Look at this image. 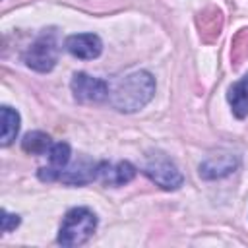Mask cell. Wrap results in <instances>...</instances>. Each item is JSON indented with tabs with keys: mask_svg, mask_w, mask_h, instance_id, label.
<instances>
[{
	"mask_svg": "<svg viewBox=\"0 0 248 248\" xmlns=\"http://www.w3.org/2000/svg\"><path fill=\"white\" fill-rule=\"evenodd\" d=\"M64 46H66V50L72 56L81 58V60H93L103 50V43H101V39L95 33H76V35H70L66 39Z\"/></svg>",
	"mask_w": 248,
	"mask_h": 248,
	"instance_id": "cell-7",
	"label": "cell"
},
{
	"mask_svg": "<svg viewBox=\"0 0 248 248\" xmlns=\"http://www.w3.org/2000/svg\"><path fill=\"white\" fill-rule=\"evenodd\" d=\"M17 225H19V217L16 213H8L6 209H2V232H10Z\"/></svg>",
	"mask_w": 248,
	"mask_h": 248,
	"instance_id": "cell-13",
	"label": "cell"
},
{
	"mask_svg": "<svg viewBox=\"0 0 248 248\" xmlns=\"http://www.w3.org/2000/svg\"><path fill=\"white\" fill-rule=\"evenodd\" d=\"M56 60H58V39L54 31H45L23 54V62L31 70L41 74L50 72L56 66Z\"/></svg>",
	"mask_w": 248,
	"mask_h": 248,
	"instance_id": "cell-4",
	"label": "cell"
},
{
	"mask_svg": "<svg viewBox=\"0 0 248 248\" xmlns=\"http://www.w3.org/2000/svg\"><path fill=\"white\" fill-rule=\"evenodd\" d=\"M0 120H2V138H0L2 141L0 143L6 147L16 140V136L19 132V114H17V110L4 105L0 108Z\"/></svg>",
	"mask_w": 248,
	"mask_h": 248,
	"instance_id": "cell-11",
	"label": "cell"
},
{
	"mask_svg": "<svg viewBox=\"0 0 248 248\" xmlns=\"http://www.w3.org/2000/svg\"><path fill=\"white\" fill-rule=\"evenodd\" d=\"M50 145V136L45 132H29L21 140V149L29 155H46Z\"/></svg>",
	"mask_w": 248,
	"mask_h": 248,
	"instance_id": "cell-12",
	"label": "cell"
},
{
	"mask_svg": "<svg viewBox=\"0 0 248 248\" xmlns=\"http://www.w3.org/2000/svg\"><path fill=\"white\" fill-rule=\"evenodd\" d=\"M136 176V167L128 161H118V163H99V172H97V180L103 182L105 186H124L128 182H132Z\"/></svg>",
	"mask_w": 248,
	"mask_h": 248,
	"instance_id": "cell-6",
	"label": "cell"
},
{
	"mask_svg": "<svg viewBox=\"0 0 248 248\" xmlns=\"http://www.w3.org/2000/svg\"><path fill=\"white\" fill-rule=\"evenodd\" d=\"M238 167V159L232 153H213L200 165V176L205 180L223 178Z\"/></svg>",
	"mask_w": 248,
	"mask_h": 248,
	"instance_id": "cell-9",
	"label": "cell"
},
{
	"mask_svg": "<svg viewBox=\"0 0 248 248\" xmlns=\"http://www.w3.org/2000/svg\"><path fill=\"white\" fill-rule=\"evenodd\" d=\"M143 174L163 190H178L184 182L178 167L161 151L149 153L145 157Z\"/></svg>",
	"mask_w": 248,
	"mask_h": 248,
	"instance_id": "cell-3",
	"label": "cell"
},
{
	"mask_svg": "<svg viewBox=\"0 0 248 248\" xmlns=\"http://www.w3.org/2000/svg\"><path fill=\"white\" fill-rule=\"evenodd\" d=\"M95 229H97V215L87 207H74L62 219L58 231V244L68 248L81 246L93 236Z\"/></svg>",
	"mask_w": 248,
	"mask_h": 248,
	"instance_id": "cell-2",
	"label": "cell"
},
{
	"mask_svg": "<svg viewBox=\"0 0 248 248\" xmlns=\"http://www.w3.org/2000/svg\"><path fill=\"white\" fill-rule=\"evenodd\" d=\"M155 95V79L149 72L138 70L118 78L108 85V103L120 112H136L143 108Z\"/></svg>",
	"mask_w": 248,
	"mask_h": 248,
	"instance_id": "cell-1",
	"label": "cell"
},
{
	"mask_svg": "<svg viewBox=\"0 0 248 248\" xmlns=\"http://www.w3.org/2000/svg\"><path fill=\"white\" fill-rule=\"evenodd\" d=\"M227 99H229L232 114L236 118H246L248 116V74L242 76L238 81H234L229 87Z\"/></svg>",
	"mask_w": 248,
	"mask_h": 248,
	"instance_id": "cell-10",
	"label": "cell"
},
{
	"mask_svg": "<svg viewBox=\"0 0 248 248\" xmlns=\"http://www.w3.org/2000/svg\"><path fill=\"white\" fill-rule=\"evenodd\" d=\"M97 172H99V163H95L87 157H81L74 165L64 167L58 174V180H62L64 184H70V186H83L87 182L97 180Z\"/></svg>",
	"mask_w": 248,
	"mask_h": 248,
	"instance_id": "cell-8",
	"label": "cell"
},
{
	"mask_svg": "<svg viewBox=\"0 0 248 248\" xmlns=\"http://www.w3.org/2000/svg\"><path fill=\"white\" fill-rule=\"evenodd\" d=\"M72 93L79 103H101L108 99V83L99 78H91L83 72H78L72 78Z\"/></svg>",
	"mask_w": 248,
	"mask_h": 248,
	"instance_id": "cell-5",
	"label": "cell"
}]
</instances>
